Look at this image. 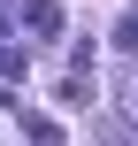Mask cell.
I'll return each mask as SVG.
<instances>
[{"mask_svg": "<svg viewBox=\"0 0 138 146\" xmlns=\"http://www.w3.org/2000/svg\"><path fill=\"white\" fill-rule=\"evenodd\" d=\"M23 31H31V38H54V31H61V0H31V8H23Z\"/></svg>", "mask_w": 138, "mask_h": 146, "instance_id": "cell-1", "label": "cell"}, {"mask_svg": "<svg viewBox=\"0 0 138 146\" xmlns=\"http://www.w3.org/2000/svg\"><path fill=\"white\" fill-rule=\"evenodd\" d=\"M23 146H61V123L54 115H23Z\"/></svg>", "mask_w": 138, "mask_h": 146, "instance_id": "cell-2", "label": "cell"}, {"mask_svg": "<svg viewBox=\"0 0 138 146\" xmlns=\"http://www.w3.org/2000/svg\"><path fill=\"white\" fill-rule=\"evenodd\" d=\"M115 108H123V123H131V131H138V62H131V69H123V85H115Z\"/></svg>", "mask_w": 138, "mask_h": 146, "instance_id": "cell-3", "label": "cell"}, {"mask_svg": "<svg viewBox=\"0 0 138 146\" xmlns=\"http://www.w3.org/2000/svg\"><path fill=\"white\" fill-rule=\"evenodd\" d=\"M115 46H123V54H138V15H123V31H115Z\"/></svg>", "mask_w": 138, "mask_h": 146, "instance_id": "cell-4", "label": "cell"}, {"mask_svg": "<svg viewBox=\"0 0 138 146\" xmlns=\"http://www.w3.org/2000/svg\"><path fill=\"white\" fill-rule=\"evenodd\" d=\"M131 15H138V8H131Z\"/></svg>", "mask_w": 138, "mask_h": 146, "instance_id": "cell-5", "label": "cell"}]
</instances>
